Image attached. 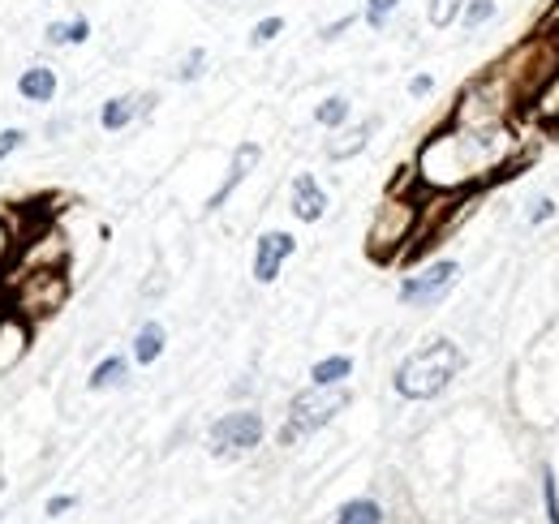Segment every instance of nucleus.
<instances>
[{
    "mask_svg": "<svg viewBox=\"0 0 559 524\" xmlns=\"http://www.w3.org/2000/svg\"><path fill=\"white\" fill-rule=\"evenodd\" d=\"M43 39H48L52 48H69V43H86V39H91V22H86V18L48 22V31H43Z\"/></svg>",
    "mask_w": 559,
    "mask_h": 524,
    "instance_id": "obj_13",
    "label": "nucleus"
},
{
    "mask_svg": "<svg viewBox=\"0 0 559 524\" xmlns=\"http://www.w3.org/2000/svg\"><path fill=\"white\" fill-rule=\"evenodd\" d=\"M547 516L551 524H559V499H555V477L547 473Z\"/></svg>",
    "mask_w": 559,
    "mask_h": 524,
    "instance_id": "obj_28",
    "label": "nucleus"
},
{
    "mask_svg": "<svg viewBox=\"0 0 559 524\" xmlns=\"http://www.w3.org/2000/svg\"><path fill=\"white\" fill-rule=\"evenodd\" d=\"M9 258H13V232H9L5 220H0V275L9 271Z\"/></svg>",
    "mask_w": 559,
    "mask_h": 524,
    "instance_id": "obj_27",
    "label": "nucleus"
},
{
    "mask_svg": "<svg viewBox=\"0 0 559 524\" xmlns=\"http://www.w3.org/2000/svg\"><path fill=\"white\" fill-rule=\"evenodd\" d=\"M396 9H400V0H366V22L379 31V26H387V18H392Z\"/></svg>",
    "mask_w": 559,
    "mask_h": 524,
    "instance_id": "obj_24",
    "label": "nucleus"
},
{
    "mask_svg": "<svg viewBox=\"0 0 559 524\" xmlns=\"http://www.w3.org/2000/svg\"><path fill=\"white\" fill-rule=\"evenodd\" d=\"M508 142L504 134H495V129H448V134H435L422 147V181L439 185V189H456L473 177H482V172L499 168V159H504Z\"/></svg>",
    "mask_w": 559,
    "mask_h": 524,
    "instance_id": "obj_1",
    "label": "nucleus"
},
{
    "mask_svg": "<svg viewBox=\"0 0 559 524\" xmlns=\"http://www.w3.org/2000/svg\"><path fill=\"white\" fill-rule=\"evenodd\" d=\"M344 404H349V391H340V387H310V391H301V396L293 400V409H289V426H284L280 439L293 443L297 434H310V430L327 426V421H332Z\"/></svg>",
    "mask_w": 559,
    "mask_h": 524,
    "instance_id": "obj_4",
    "label": "nucleus"
},
{
    "mask_svg": "<svg viewBox=\"0 0 559 524\" xmlns=\"http://www.w3.org/2000/svg\"><path fill=\"white\" fill-rule=\"evenodd\" d=\"M375 134V121H362L357 129H349V134H340V142H332V147H327V155L332 159H349V155H357L366 147V138Z\"/></svg>",
    "mask_w": 559,
    "mask_h": 524,
    "instance_id": "obj_17",
    "label": "nucleus"
},
{
    "mask_svg": "<svg viewBox=\"0 0 559 524\" xmlns=\"http://www.w3.org/2000/svg\"><path fill=\"white\" fill-rule=\"evenodd\" d=\"M465 26L473 31V26H482V22H491L495 18V0H465Z\"/></svg>",
    "mask_w": 559,
    "mask_h": 524,
    "instance_id": "obj_22",
    "label": "nucleus"
},
{
    "mask_svg": "<svg viewBox=\"0 0 559 524\" xmlns=\"http://www.w3.org/2000/svg\"><path fill=\"white\" fill-rule=\"evenodd\" d=\"M22 142H26V134H22V129H0V159H9L13 151L22 147Z\"/></svg>",
    "mask_w": 559,
    "mask_h": 524,
    "instance_id": "obj_26",
    "label": "nucleus"
},
{
    "mask_svg": "<svg viewBox=\"0 0 559 524\" xmlns=\"http://www.w3.org/2000/svg\"><path fill=\"white\" fill-rule=\"evenodd\" d=\"M461 9H465V0H430V9H426V18H430V26H452L456 18H461Z\"/></svg>",
    "mask_w": 559,
    "mask_h": 524,
    "instance_id": "obj_21",
    "label": "nucleus"
},
{
    "mask_svg": "<svg viewBox=\"0 0 559 524\" xmlns=\"http://www.w3.org/2000/svg\"><path fill=\"white\" fill-rule=\"evenodd\" d=\"M538 116L542 121H559V69L542 82V91H538Z\"/></svg>",
    "mask_w": 559,
    "mask_h": 524,
    "instance_id": "obj_19",
    "label": "nucleus"
},
{
    "mask_svg": "<svg viewBox=\"0 0 559 524\" xmlns=\"http://www.w3.org/2000/svg\"><path fill=\"white\" fill-rule=\"evenodd\" d=\"M456 275H461V267H456V262H435V267H426V271H418V275H409V280L400 284V301H405V305H418V310H426V305H435V301L456 284Z\"/></svg>",
    "mask_w": 559,
    "mask_h": 524,
    "instance_id": "obj_7",
    "label": "nucleus"
},
{
    "mask_svg": "<svg viewBox=\"0 0 559 524\" xmlns=\"http://www.w3.org/2000/svg\"><path fill=\"white\" fill-rule=\"evenodd\" d=\"M430 86H435V82H430V74H418V78L409 82V95H426Z\"/></svg>",
    "mask_w": 559,
    "mask_h": 524,
    "instance_id": "obj_30",
    "label": "nucleus"
},
{
    "mask_svg": "<svg viewBox=\"0 0 559 524\" xmlns=\"http://www.w3.org/2000/svg\"><path fill=\"white\" fill-rule=\"evenodd\" d=\"M336 524H383V512H379L375 499H353V503L340 507Z\"/></svg>",
    "mask_w": 559,
    "mask_h": 524,
    "instance_id": "obj_18",
    "label": "nucleus"
},
{
    "mask_svg": "<svg viewBox=\"0 0 559 524\" xmlns=\"http://www.w3.org/2000/svg\"><path fill=\"white\" fill-rule=\"evenodd\" d=\"M18 95L26 99V104H52V99H56V69H48V65L22 69Z\"/></svg>",
    "mask_w": 559,
    "mask_h": 524,
    "instance_id": "obj_11",
    "label": "nucleus"
},
{
    "mask_svg": "<svg viewBox=\"0 0 559 524\" xmlns=\"http://www.w3.org/2000/svg\"><path fill=\"white\" fill-rule=\"evenodd\" d=\"M323 211H327V194H323V185L310 177V172H301V177L293 181V215L301 224H314V220H323Z\"/></svg>",
    "mask_w": 559,
    "mask_h": 524,
    "instance_id": "obj_9",
    "label": "nucleus"
},
{
    "mask_svg": "<svg viewBox=\"0 0 559 524\" xmlns=\"http://www.w3.org/2000/svg\"><path fill=\"white\" fill-rule=\"evenodd\" d=\"M263 439V417L258 413H228L211 426V451L215 456H233V451H250Z\"/></svg>",
    "mask_w": 559,
    "mask_h": 524,
    "instance_id": "obj_6",
    "label": "nucleus"
},
{
    "mask_svg": "<svg viewBox=\"0 0 559 524\" xmlns=\"http://www.w3.org/2000/svg\"><path fill=\"white\" fill-rule=\"evenodd\" d=\"M164 344H168V336H164L160 323H142L138 336H134V361H138V366H151V361H160Z\"/></svg>",
    "mask_w": 559,
    "mask_h": 524,
    "instance_id": "obj_12",
    "label": "nucleus"
},
{
    "mask_svg": "<svg viewBox=\"0 0 559 524\" xmlns=\"http://www.w3.org/2000/svg\"><path fill=\"white\" fill-rule=\"evenodd\" d=\"M297 241L289 237V232H263L254 245V280L258 284H271L284 267V258H293Z\"/></svg>",
    "mask_w": 559,
    "mask_h": 524,
    "instance_id": "obj_8",
    "label": "nucleus"
},
{
    "mask_svg": "<svg viewBox=\"0 0 559 524\" xmlns=\"http://www.w3.org/2000/svg\"><path fill=\"white\" fill-rule=\"evenodd\" d=\"M353 26V18H340V22H332V26H323V39H336L340 31H349Z\"/></svg>",
    "mask_w": 559,
    "mask_h": 524,
    "instance_id": "obj_31",
    "label": "nucleus"
},
{
    "mask_svg": "<svg viewBox=\"0 0 559 524\" xmlns=\"http://www.w3.org/2000/svg\"><path fill=\"white\" fill-rule=\"evenodd\" d=\"M284 31V18H276V13H271V18H263V22H254V31H250V43L254 48H263V43H271Z\"/></svg>",
    "mask_w": 559,
    "mask_h": 524,
    "instance_id": "obj_23",
    "label": "nucleus"
},
{
    "mask_svg": "<svg viewBox=\"0 0 559 524\" xmlns=\"http://www.w3.org/2000/svg\"><path fill=\"white\" fill-rule=\"evenodd\" d=\"M456 370H461V348H456L452 340H435V344H426L413 357L400 361L396 391L405 400H430L452 383Z\"/></svg>",
    "mask_w": 559,
    "mask_h": 524,
    "instance_id": "obj_2",
    "label": "nucleus"
},
{
    "mask_svg": "<svg viewBox=\"0 0 559 524\" xmlns=\"http://www.w3.org/2000/svg\"><path fill=\"white\" fill-rule=\"evenodd\" d=\"M413 224H418V207H413V202H396V198L383 202L375 224H370V250L383 258L387 250H396L400 241H409Z\"/></svg>",
    "mask_w": 559,
    "mask_h": 524,
    "instance_id": "obj_5",
    "label": "nucleus"
},
{
    "mask_svg": "<svg viewBox=\"0 0 559 524\" xmlns=\"http://www.w3.org/2000/svg\"><path fill=\"white\" fill-rule=\"evenodd\" d=\"M551 215H555V207H551V202H538V211H534V224H542V220H551Z\"/></svg>",
    "mask_w": 559,
    "mask_h": 524,
    "instance_id": "obj_32",
    "label": "nucleus"
},
{
    "mask_svg": "<svg viewBox=\"0 0 559 524\" xmlns=\"http://www.w3.org/2000/svg\"><path fill=\"white\" fill-rule=\"evenodd\" d=\"M134 116H138V99L134 95H117V99H108L104 104V112H99V125H104L108 134H117V129H125Z\"/></svg>",
    "mask_w": 559,
    "mask_h": 524,
    "instance_id": "obj_14",
    "label": "nucleus"
},
{
    "mask_svg": "<svg viewBox=\"0 0 559 524\" xmlns=\"http://www.w3.org/2000/svg\"><path fill=\"white\" fill-rule=\"evenodd\" d=\"M258 155H263V151H258L254 142H241V147H237V155H233V168H228V177H224V185H220V189H215V194H211V202H207V211H220V207H224V202H228V194H233V189H237L241 181L250 177V168L258 164Z\"/></svg>",
    "mask_w": 559,
    "mask_h": 524,
    "instance_id": "obj_10",
    "label": "nucleus"
},
{
    "mask_svg": "<svg viewBox=\"0 0 559 524\" xmlns=\"http://www.w3.org/2000/svg\"><path fill=\"white\" fill-rule=\"evenodd\" d=\"M349 374H353V361L349 357H323L319 366L310 370V383L314 387H340Z\"/></svg>",
    "mask_w": 559,
    "mask_h": 524,
    "instance_id": "obj_15",
    "label": "nucleus"
},
{
    "mask_svg": "<svg viewBox=\"0 0 559 524\" xmlns=\"http://www.w3.org/2000/svg\"><path fill=\"white\" fill-rule=\"evenodd\" d=\"M129 374V361L125 357H104L99 366L91 370V391H108V387H121Z\"/></svg>",
    "mask_w": 559,
    "mask_h": 524,
    "instance_id": "obj_16",
    "label": "nucleus"
},
{
    "mask_svg": "<svg viewBox=\"0 0 559 524\" xmlns=\"http://www.w3.org/2000/svg\"><path fill=\"white\" fill-rule=\"evenodd\" d=\"M69 507H74L69 494H61V499H48V516H61V512H69Z\"/></svg>",
    "mask_w": 559,
    "mask_h": 524,
    "instance_id": "obj_29",
    "label": "nucleus"
},
{
    "mask_svg": "<svg viewBox=\"0 0 559 524\" xmlns=\"http://www.w3.org/2000/svg\"><path fill=\"white\" fill-rule=\"evenodd\" d=\"M203 65H207V52H203V48H194V52H190V56H185V61H181L177 78H181V82H194L198 74H203Z\"/></svg>",
    "mask_w": 559,
    "mask_h": 524,
    "instance_id": "obj_25",
    "label": "nucleus"
},
{
    "mask_svg": "<svg viewBox=\"0 0 559 524\" xmlns=\"http://www.w3.org/2000/svg\"><path fill=\"white\" fill-rule=\"evenodd\" d=\"M314 121L327 125V129H332V125H344V121H349V99H340V95L323 99V104L314 108Z\"/></svg>",
    "mask_w": 559,
    "mask_h": 524,
    "instance_id": "obj_20",
    "label": "nucleus"
},
{
    "mask_svg": "<svg viewBox=\"0 0 559 524\" xmlns=\"http://www.w3.org/2000/svg\"><path fill=\"white\" fill-rule=\"evenodd\" d=\"M69 297V280L61 275V267H26L18 280H13V314L31 318H52Z\"/></svg>",
    "mask_w": 559,
    "mask_h": 524,
    "instance_id": "obj_3",
    "label": "nucleus"
}]
</instances>
